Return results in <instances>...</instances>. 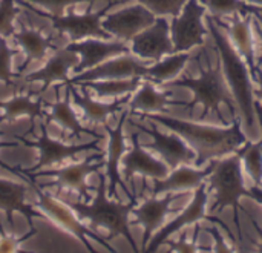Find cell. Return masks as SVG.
I'll return each mask as SVG.
<instances>
[{
  "instance_id": "7bdbcfd3",
  "label": "cell",
  "mask_w": 262,
  "mask_h": 253,
  "mask_svg": "<svg viewBox=\"0 0 262 253\" xmlns=\"http://www.w3.org/2000/svg\"><path fill=\"white\" fill-rule=\"evenodd\" d=\"M252 15V22L255 23V29L261 38V48H262V14L261 12H249Z\"/></svg>"
},
{
  "instance_id": "7a4b0ae2",
  "label": "cell",
  "mask_w": 262,
  "mask_h": 253,
  "mask_svg": "<svg viewBox=\"0 0 262 253\" xmlns=\"http://www.w3.org/2000/svg\"><path fill=\"white\" fill-rule=\"evenodd\" d=\"M204 20L207 25V31L212 35L215 48L218 51L223 74L235 98L236 108L241 111L247 129L253 131V126L256 123V115H255V95H253L250 69L244 61V58L233 48L229 35L218 25L215 17L206 14Z\"/></svg>"
},
{
  "instance_id": "ffe728a7",
  "label": "cell",
  "mask_w": 262,
  "mask_h": 253,
  "mask_svg": "<svg viewBox=\"0 0 262 253\" xmlns=\"http://www.w3.org/2000/svg\"><path fill=\"white\" fill-rule=\"evenodd\" d=\"M78 60H80V57L66 48L55 49L54 55L49 57L40 69L25 75V81L40 83L41 85L40 92H45L46 89H49L54 85L64 86L69 83V80H71L69 72L74 71Z\"/></svg>"
},
{
  "instance_id": "ab89813d",
  "label": "cell",
  "mask_w": 262,
  "mask_h": 253,
  "mask_svg": "<svg viewBox=\"0 0 262 253\" xmlns=\"http://www.w3.org/2000/svg\"><path fill=\"white\" fill-rule=\"evenodd\" d=\"M17 144H14V143H0V149L2 147H15ZM0 169H3V171H8V172H11V174H14V175H17V177H21L26 183H29V180L21 174V171H20V166H11V164H8V163H5L3 160H0Z\"/></svg>"
},
{
  "instance_id": "4dcf8cb0",
  "label": "cell",
  "mask_w": 262,
  "mask_h": 253,
  "mask_svg": "<svg viewBox=\"0 0 262 253\" xmlns=\"http://www.w3.org/2000/svg\"><path fill=\"white\" fill-rule=\"evenodd\" d=\"M241 157L244 171L249 174L255 186H262V140L256 143L247 141L236 152Z\"/></svg>"
},
{
  "instance_id": "8fae6325",
  "label": "cell",
  "mask_w": 262,
  "mask_h": 253,
  "mask_svg": "<svg viewBox=\"0 0 262 253\" xmlns=\"http://www.w3.org/2000/svg\"><path fill=\"white\" fill-rule=\"evenodd\" d=\"M129 111H123L118 123L115 128H111L109 124H104V131L107 132V146H106V157H104V175L107 180V195L111 198H117V186L123 189V192L130 198L137 200V197L129 191V187L124 184L121 175H120V164L121 158L127 151L126 146V137H124V123L127 121Z\"/></svg>"
},
{
  "instance_id": "8992f818",
  "label": "cell",
  "mask_w": 262,
  "mask_h": 253,
  "mask_svg": "<svg viewBox=\"0 0 262 253\" xmlns=\"http://www.w3.org/2000/svg\"><path fill=\"white\" fill-rule=\"evenodd\" d=\"M31 184L37 195V207L46 215L48 221H51L60 230L69 234L77 241H80L84 246V249L88 250V253H100L92 246L91 241L98 243L109 253H118L109 244V241L106 238H101L100 235H97L95 230H92L89 226L81 223V218L64 201L58 200L57 195L51 194L49 191H46L41 186H37L35 181Z\"/></svg>"
},
{
  "instance_id": "ba28073f",
  "label": "cell",
  "mask_w": 262,
  "mask_h": 253,
  "mask_svg": "<svg viewBox=\"0 0 262 253\" xmlns=\"http://www.w3.org/2000/svg\"><path fill=\"white\" fill-rule=\"evenodd\" d=\"M121 0H115V2H111L107 6H104L103 9L100 11H88V12H83V14H75V12H71V14H63V15H52V14H48L41 9H37L35 6H32L31 3H28L26 0H17L18 5L28 8L29 11L35 12L37 15L49 20L52 23V28L57 29L60 34H66L71 41H80V40H84V38H101V40H111V35L103 29L101 26V20L103 17L107 14V11L120 3Z\"/></svg>"
},
{
  "instance_id": "f6af8a7d",
  "label": "cell",
  "mask_w": 262,
  "mask_h": 253,
  "mask_svg": "<svg viewBox=\"0 0 262 253\" xmlns=\"http://www.w3.org/2000/svg\"><path fill=\"white\" fill-rule=\"evenodd\" d=\"M255 115H256V120L259 123V128H261V140H262V103L258 101L255 98Z\"/></svg>"
},
{
  "instance_id": "f35d334b",
  "label": "cell",
  "mask_w": 262,
  "mask_h": 253,
  "mask_svg": "<svg viewBox=\"0 0 262 253\" xmlns=\"http://www.w3.org/2000/svg\"><path fill=\"white\" fill-rule=\"evenodd\" d=\"M207 232L212 235L213 238V247H212V253H235L233 247L227 244L226 238L223 237V234L220 232V229L215 226V227H210L207 229Z\"/></svg>"
},
{
  "instance_id": "74e56055",
  "label": "cell",
  "mask_w": 262,
  "mask_h": 253,
  "mask_svg": "<svg viewBox=\"0 0 262 253\" xmlns=\"http://www.w3.org/2000/svg\"><path fill=\"white\" fill-rule=\"evenodd\" d=\"M26 2L45 8V9L49 11V14H52V15H63V12L66 11V8H69V6H72V5L94 3V2H97V0H26ZM98 2H100V0H98Z\"/></svg>"
},
{
  "instance_id": "30bf717a",
  "label": "cell",
  "mask_w": 262,
  "mask_h": 253,
  "mask_svg": "<svg viewBox=\"0 0 262 253\" xmlns=\"http://www.w3.org/2000/svg\"><path fill=\"white\" fill-rule=\"evenodd\" d=\"M207 11L200 0H187L181 12L170 18V37L175 52H189L204 45V17Z\"/></svg>"
},
{
  "instance_id": "8d00e7d4",
  "label": "cell",
  "mask_w": 262,
  "mask_h": 253,
  "mask_svg": "<svg viewBox=\"0 0 262 253\" xmlns=\"http://www.w3.org/2000/svg\"><path fill=\"white\" fill-rule=\"evenodd\" d=\"M200 232H201V226L200 223L195 224V229H193V237L192 240L189 241L187 238V234H181V238L178 241H170L167 240L164 244L169 246V253H198V238H200Z\"/></svg>"
},
{
  "instance_id": "ee69618b",
  "label": "cell",
  "mask_w": 262,
  "mask_h": 253,
  "mask_svg": "<svg viewBox=\"0 0 262 253\" xmlns=\"http://www.w3.org/2000/svg\"><path fill=\"white\" fill-rule=\"evenodd\" d=\"M249 198L255 200L256 203H259L262 206V189L259 186H253L249 189Z\"/></svg>"
},
{
  "instance_id": "d590c367",
  "label": "cell",
  "mask_w": 262,
  "mask_h": 253,
  "mask_svg": "<svg viewBox=\"0 0 262 253\" xmlns=\"http://www.w3.org/2000/svg\"><path fill=\"white\" fill-rule=\"evenodd\" d=\"M17 51L11 49L6 38L0 37V83L11 86L14 85V77H18L17 72L12 71V57Z\"/></svg>"
},
{
  "instance_id": "f546056e",
  "label": "cell",
  "mask_w": 262,
  "mask_h": 253,
  "mask_svg": "<svg viewBox=\"0 0 262 253\" xmlns=\"http://www.w3.org/2000/svg\"><path fill=\"white\" fill-rule=\"evenodd\" d=\"M143 78H127V80H97V81H83L78 83L80 88L91 89L98 98H120L132 95Z\"/></svg>"
},
{
  "instance_id": "9a60e30c",
  "label": "cell",
  "mask_w": 262,
  "mask_h": 253,
  "mask_svg": "<svg viewBox=\"0 0 262 253\" xmlns=\"http://www.w3.org/2000/svg\"><path fill=\"white\" fill-rule=\"evenodd\" d=\"M132 124L137 129H140L141 132L152 137V143L149 144L150 151L158 154L161 161H164L169 169L173 171L178 166L189 164V163L195 161V157H196L195 151L178 134H175V132L163 134V132H160V129L157 128V124L154 121H150L149 128L141 123H135V121H132Z\"/></svg>"
},
{
  "instance_id": "d4e9b609",
  "label": "cell",
  "mask_w": 262,
  "mask_h": 253,
  "mask_svg": "<svg viewBox=\"0 0 262 253\" xmlns=\"http://www.w3.org/2000/svg\"><path fill=\"white\" fill-rule=\"evenodd\" d=\"M218 25L226 29V34L229 35L233 48L238 51V54L244 58L247 63L252 78L258 69V60L255 57V41H253V34H252V15L244 14V15H233L232 22L229 26L223 23L221 18H216Z\"/></svg>"
},
{
  "instance_id": "277c9868",
  "label": "cell",
  "mask_w": 262,
  "mask_h": 253,
  "mask_svg": "<svg viewBox=\"0 0 262 253\" xmlns=\"http://www.w3.org/2000/svg\"><path fill=\"white\" fill-rule=\"evenodd\" d=\"M200 71H201V75L198 78L183 77V78H177V80L167 83V86L190 89L193 92V100L187 101L186 108L193 109L196 104H201L203 106L201 120L206 118L210 112H213V114H216L220 121L223 124H226L227 121L221 112V104L223 103L227 104L233 117H236L238 108H236L235 98L229 89V85L224 78L221 63L212 65L207 69H203V66H200Z\"/></svg>"
},
{
  "instance_id": "3957f363",
  "label": "cell",
  "mask_w": 262,
  "mask_h": 253,
  "mask_svg": "<svg viewBox=\"0 0 262 253\" xmlns=\"http://www.w3.org/2000/svg\"><path fill=\"white\" fill-rule=\"evenodd\" d=\"M81 220L88 221L92 230L104 229L107 238L123 237L134 253H140V249L130 234L129 215L137 206V200H130L127 204L115 201L107 195V180L104 174H98V186L91 203L88 201H64Z\"/></svg>"
},
{
  "instance_id": "7dc6e473",
  "label": "cell",
  "mask_w": 262,
  "mask_h": 253,
  "mask_svg": "<svg viewBox=\"0 0 262 253\" xmlns=\"http://www.w3.org/2000/svg\"><path fill=\"white\" fill-rule=\"evenodd\" d=\"M243 2L250 6H262V0H243Z\"/></svg>"
},
{
  "instance_id": "4fadbf2b",
  "label": "cell",
  "mask_w": 262,
  "mask_h": 253,
  "mask_svg": "<svg viewBox=\"0 0 262 253\" xmlns=\"http://www.w3.org/2000/svg\"><path fill=\"white\" fill-rule=\"evenodd\" d=\"M147 63L135 57L134 54H123L106 60L104 63L75 74L68 85H78L83 81L97 80H127V78H144L147 72Z\"/></svg>"
},
{
  "instance_id": "60d3db41",
  "label": "cell",
  "mask_w": 262,
  "mask_h": 253,
  "mask_svg": "<svg viewBox=\"0 0 262 253\" xmlns=\"http://www.w3.org/2000/svg\"><path fill=\"white\" fill-rule=\"evenodd\" d=\"M253 80L258 81V89H253V95H255V98L258 101L262 103V69H259V66H258V69H256V72L253 75Z\"/></svg>"
},
{
  "instance_id": "b9f144b4",
  "label": "cell",
  "mask_w": 262,
  "mask_h": 253,
  "mask_svg": "<svg viewBox=\"0 0 262 253\" xmlns=\"http://www.w3.org/2000/svg\"><path fill=\"white\" fill-rule=\"evenodd\" d=\"M243 212H244V214H246V217L250 220L252 226L256 229V234H258V237H259V243H258V253H262V227L259 226V224H258V223H256V221H255V218H252V215H250L247 210H244V209H243Z\"/></svg>"
},
{
  "instance_id": "f1b7e54d",
  "label": "cell",
  "mask_w": 262,
  "mask_h": 253,
  "mask_svg": "<svg viewBox=\"0 0 262 253\" xmlns=\"http://www.w3.org/2000/svg\"><path fill=\"white\" fill-rule=\"evenodd\" d=\"M192 52H173L170 55L163 57L154 65L147 66V72L144 80L152 81L154 85H167L183 72L186 65L192 60Z\"/></svg>"
},
{
  "instance_id": "6da1fadb",
  "label": "cell",
  "mask_w": 262,
  "mask_h": 253,
  "mask_svg": "<svg viewBox=\"0 0 262 253\" xmlns=\"http://www.w3.org/2000/svg\"><path fill=\"white\" fill-rule=\"evenodd\" d=\"M143 120H149L154 123H161L164 128L178 134L186 143L195 151V167H203L210 160H218L227 157L230 154L238 152L241 146H244L249 140L246 134L241 131L239 121L233 117V121L227 128H215L201 123L186 121L161 114H140L137 115Z\"/></svg>"
},
{
  "instance_id": "836d02e7",
  "label": "cell",
  "mask_w": 262,
  "mask_h": 253,
  "mask_svg": "<svg viewBox=\"0 0 262 253\" xmlns=\"http://www.w3.org/2000/svg\"><path fill=\"white\" fill-rule=\"evenodd\" d=\"M155 17H175L181 12L187 0H137Z\"/></svg>"
},
{
  "instance_id": "52a82bcc",
  "label": "cell",
  "mask_w": 262,
  "mask_h": 253,
  "mask_svg": "<svg viewBox=\"0 0 262 253\" xmlns=\"http://www.w3.org/2000/svg\"><path fill=\"white\" fill-rule=\"evenodd\" d=\"M101 167H104V154L98 152L95 155L86 157L81 161H75L66 166H61L58 169H41L32 174H28L26 178L29 180V184L34 183L37 178L41 177H51L52 181L48 183L46 186L41 187H48V186H54L58 187L60 191H68L72 194H77L80 198L83 200H89L92 195V191H95V187H92L88 183V178L91 174L98 172Z\"/></svg>"
},
{
  "instance_id": "83f0119b",
  "label": "cell",
  "mask_w": 262,
  "mask_h": 253,
  "mask_svg": "<svg viewBox=\"0 0 262 253\" xmlns=\"http://www.w3.org/2000/svg\"><path fill=\"white\" fill-rule=\"evenodd\" d=\"M43 100L34 98L32 94H14L11 98L0 101V123H11L20 118H29L34 121L40 117H45Z\"/></svg>"
},
{
  "instance_id": "1f68e13d",
  "label": "cell",
  "mask_w": 262,
  "mask_h": 253,
  "mask_svg": "<svg viewBox=\"0 0 262 253\" xmlns=\"http://www.w3.org/2000/svg\"><path fill=\"white\" fill-rule=\"evenodd\" d=\"M212 17H233L247 14V3L243 0H200Z\"/></svg>"
},
{
  "instance_id": "44dd1931",
  "label": "cell",
  "mask_w": 262,
  "mask_h": 253,
  "mask_svg": "<svg viewBox=\"0 0 262 253\" xmlns=\"http://www.w3.org/2000/svg\"><path fill=\"white\" fill-rule=\"evenodd\" d=\"M26 186L11 180L0 178V212L5 214V218L11 229H14V214H20L26 218L29 229L35 227L34 220L48 221L46 215L41 210L34 209V206L26 203Z\"/></svg>"
},
{
  "instance_id": "7402d4cb",
  "label": "cell",
  "mask_w": 262,
  "mask_h": 253,
  "mask_svg": "<svg viewBox=\"0 0 262 253\" xmlns=\"http://www.w3.org/2000/svg\"><path fill=\"white\" fill-rule=\"evenodd\" d=\"M216 160L201 169V167H190L187 164L178 166L163 180H154L152 195H164V194H177L184 191H196L212 174Z\"/></svg>"
},
{
  "instance_id": "d6a6232c",
  "label": "cell",
  "mask_w": 262,
  "mask_h": 253,
  "mask_svg": "<svg viewBox=\"0 0 262 253\" xmlns=\"http://www.w3.org/2000/svg\"><path fill=\"white\" fill-rule=\"evenodd\" d=\"M37 229L32 227L29 229V232H26L25 235L21 237H15L12 234H6L3 226L0 224V253H34L31 250H26L23 249V244L34 238L37 235Z\"/></svg>"
},
{
  "instance_id": "e0dca14e",
  "label": "cell",
  "mask_w": 262,
  "mask_h": 253,
  "mask_svg": "<svg viewBox=\"0 0 262 253\" xmlns=\"http://www.w3.org/2000/svg\"><path fill=\"white\" fill-rule=\"evenodd\" d=\"M64 48L75 52L80 57L77 66L74 68V74H80L83 71L92 69L104 63L106 60L130 52L129 43L120 40H101V38H84L80 41H69Z\"/></svg>"
},
{
  "instance_id": "5bb4252c",
  "label": "cell",
  "mask_w": 262,
  "mask_h": 253,
  "mask_svg": "<svg viewBox=\"0 0 262 253\" xmlns=\"http://www.w3.org/2000/svg\"><path fill=\"white\" fill-rule=\"evenodd\" d=\"M155 18L157 17L147 8L137 3L112 14H106L101 20V26L115 40L129 43L137 34L150 26Z\"/></svg>"
},
{
  "instance_id": "603a6c76",
  "label": "cell",
  "mask_w": 262,
  "mask_h": 253,
  "mask_svg": "<svg viewBox=\"0 0 262 253\" xmlns=\"http://www.w3.org/2000/svg\"><path fill=\"white\" fill-rule=\"evenodd\" d=\"M60 88L61 85L55 86V94H57V101L49 104V112H46L45 118L46 123H55L57 126H60L61 129H64L66 132H69L72 137L80 138L81 135H92L95 138H104L103 135L97 134L92 129H88L81 124V121L78 120L74 106H72V97H71V91L69 86L64 85V97H60Z\"/></svg>"
},
{
  "instance_id": "ac0fdd59",
  "label": "cell",
  "mask_w": 262,
  "mask_h": 253,
  "mask_svg": "<svg viewBox=\"0 0 262 253\" xmlns=\"http://www.w3.org/2000/svg\"><path fill=\"white\" fill-rule=\"evenodd\" d=\"M130 143L132 144L129 151H126L121 158L123 175L126 181H132L135 175H141L144 180H163L169 175L170 169L167 167V164L154 157L141 146L138 134H130Z\"/></svg>"
},
{
  "instance_id": "e575fe53",
  "label": "cell",
  "mask_w": 262,
  "mask_h": 253,
  "mask_svg": "<svg viewBox=\"0 0 262 253\" xmlns=\"http://www.w3.org/2000/svg\"><path fill=\"white\" fill-rule=\"evenodd\" d=\"M18 14L17 0H0V37L9 38L15 34L14 22Z\"/></svg>"
},
{
  "instance_id": "d6986e66",
  "label": "cell",
  "mask_w": 262,
  "mask_h": 253,
  "mask_svg": "<svg viewBox=\"0 0 262 253\" xmlns=\"http://www.w3.org/2000/svg\"><path fill=\"white\" fill-rule=\"evenodd\" d=\"M178 198L177 194H164V197L152 195L150 198L144 200L140 206H135L130 212L134 215L135 226L143 227V241H141V252L147 247L150 238L157 230L161 229L166 217L172 212L170 204Z\"/></svg>"
},
{
  "instance_id": "bcb514c9",
  "label": "cell",
  "mask_w": 262,
  "mask_h": 253,
  "mask_svg": "<svg viewBox=\"0 0 262 253\" xmlns=\"http://www.w3.org/2000/svg\"><path fill=\"white\" fill-rule=\"evenodd\" d=\"M249 12H261L262 14V6H250V5H247V14Z\"/></svg>"
},
{
  "instance_id": "cb8c5ba5",
  "label": "cell",
  "mask_w": 262,
  "mask_h": 253,
  "mask_svg": "<svg viewBox=\"0 0 262 253\" xmlns=\"http://www.w3.org/2000/svg\"><path fill=\"white\" fill-rule=\"evenodd\" d=\"M68 86H69L74 104L81 111L83 118L89 121L91 124H101V126L107 124V118L112 117L117 111L123 109V106H126L130 100V95H126V97H120L106 103V101L95 100L94 97H91L84 88H81V92H78L74 88V85H68Z\"/></svg>"
},
{
  "instance_id": "5b68a950",
  "label": "cell",
  "mask_w": 262,
  "mask_h": 253,
  "mask_svg": "<svg viewBox=\"0 0 262 253\" xmlns=\"http://www.w3.org/2000/svg\"><path fill=\"white\" fill-rule=\"evenodd\" d=\"M209 189L215 195V201L210 206V212H221L226 207H232L233 221L238 234V243H243L239 212L243 210L239 200L249 197V189L244 184L243 178V163L241 157L235 152L221 160H216L212 174L209 175Z\"/></svg>"
},
{
  "instance_id": "2e32d148",
  "label": "cell",
  "mask_w": 262,
  "mask_h": 253,
  "mask_svg": "<svg viewBox=\"0 0 262 253\" xmlns=\"http://www.w3.org/2000/svg\"><path fill=\"white\" fill-rule=\"evenodd\" d=\"M207 200H209V189H207V184L203 183L195 191L192 201L183 209V212L177 218H173L170 223L163 226L160 230H157V234L150 238L147 247L141 253H155L173 234L180 232L186 226H192V224H196V223L206 220L207 218V214H206Z\"/></svg>"
},
{
  "instance_id": "4316f807",
  "label": "cell",
  "mask_w": 262,
  "mask_h": 253,
  "mask_svg": "<svg viewBox=\"0 0 262 253\" xmlns=\"http://www.w3.org/2000/svg\"><path fill=\"white\" fill-rule=\"evenodd\" d=\"M12 38L25 54V60L17 69L18 75L23 74V71L28 68L31 61H41L46 58L49 51L55 49V46L52 45V37L41 34L38 29L34 28H21L18 32L12 35Z\"/></svg>"
},
{
  "instance_id": "7c38bea8",
  "label": "cell",
  "mask_w": 262,
  "mask_h": 253,
  "mask_svg": "<svg viewBox=\"0 0 262 253\" xmlns=\"http://www.w3.org/2000/svg\"><path fill=\"white\" fill-rule=\"evenodd\" d=\"M129 49L130 54L146 63H155L163 57L173 54L175 49L167 17H157L150 26H147L129 41Z\"/></svg>"
},
{
  "instance_id": "9c48e42d",
  "label": "cell",
  "mask_w": 262,
  "mask_h": 253,
  "mask_svg": "<svg viewBox=\"0 0 262 253\" xmlns=\"http://www.w3.org/2000/svg\"><path fill=\"white\" fill-rule=\"evenodd\" d=\"M40 129H41V135H35V141H28L20 135H14L15 140H18L23 146H29V147H35L38 149L40 155H38V161L37 164H34L32 167H20L21 174L26 177L28 174L41 171V169H49L52 166H60L61 163H64L66 160L74 158L75 155L84 152V151H91L95 149L98 152H101V149L98 147V143L103 138H95L94 141L89 143H83V144H66L60 140H55L52 137H49L48 134V128H46V121L40 123Z\"/></svg>"
},
{
  "instance_id": "484cf974",
  "label": "cell",
  "mask_w": 262,
  "mask_h": 253,
  "mask_svg": "<svg viewBox=\"0 0 262 253\" xmlns=\"http://www.w3.org/2000/svg\"><path fill=\"white\" fill-rule=\"evenodd\" d=\"M129 114H160L169 106H187V101L173 100L172 92H160L149 80L141 81L138 89L130 95Z\"/></svg>"
}]
</instances>
